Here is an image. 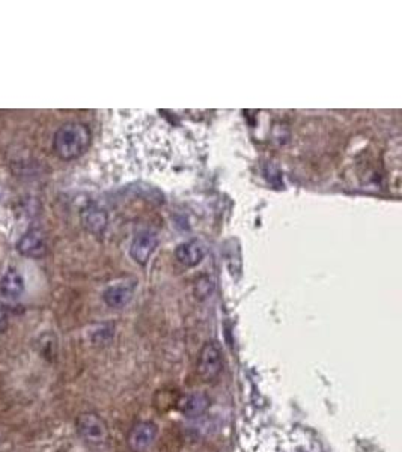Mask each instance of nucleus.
<instances>
[{
	"label": "nucleus",
	"mask_w": 402,
	"mask_h": 452,
	"mask_svg": "<svg viewBox=\"0 0 402 452\" xmlns=\"http://www.w3.org/2000/svg\"><path fill=\"white\" fill-rule=\"evenodd\" d=\"M91 144V130L84 123H67L57 128L53 151L59 159L74 160L84 156Z\"/></svg>",
	"instance_id": "nucleus-1"
},
{
	"label": "nucleus",
	"mask_w": 402,
	"mask_h": 452,
	"mask_svg": "<svg viewBox=\"0 0 402 452\" xmlns=\"http://www.w3.org/2000/svg\"><path fill=\"white\" fill-rule=\"evenodd\" d=\"M76 428L79 436L84 439L86 443L93 446L105 443V440L109 437L108 424L104 422L101 416L92 412L79 414V418L76 419Z\"/></svg>",
	"instance_id": "nucleus-2"
},
{
	"label": "nucleus",
	"mask_w": 402,
	"mask_h": 452,
	"mask_svg": "<svg viewBox=\"0 0 402 452\" xmlns=\"http://www.w3.org/2000/svg\"><path fill=\"white\" fill-rule=\"evenodd\" d=\"M197 375L209 383L220 375L223 368V358L222 351L214 342H205L204 347L200 349L197 356Z\"/></svg>",
	"instance_id": "nucleus-3"
},
{
	"label": "nucleus",
	"mask_w": 402,
	"mask_h": 452,
	"mask_svg": "<svg viewBox=\"0 0 402 452\" xmlns=\"http://www.w3.org/2000/svg\"><path fill=\"white\" fill-rule=\"evenodd\" d=\"M157 434L159 428L154 422H137L127 436V445L132 452H147L156 442Z\"/></svg>",
	"instance_id": "nucleus-4"
},
{
	"label": "nucleus",
	"mask_w": 402,
	"mask_h": 452,
	"mask_svg": "<svg viewBox=\"0 0 402 452\" xmlns=\"http://www.w3.org/2000/svg\"><path fill=\"white\" fill-rule=\"evenodd\" d=\"M159 246V237L152 231L139 232L130 246V255L137 264L145 266Z\"/></svg>",
	"instance_id": "nucleus-5"
},
{
	"label": "nucleus",
	"mask_w": 402,
	"mask_h": 452,
	"mask_svg": "<svg viewBox=\"0 0 402 452\" xmlns=\"http://www.w3.org/2000/svg\"><path fill=\"white\" fill-rule=\"evenodd\" d=\"M134 290H136L134 281L117 282L115 285H110V287L104 291L103 299L108 306H110L113 309H121L132 302L133 295H134Z\"/></svg>",
	"instance_id": "nucleus-6"
},
{
	"label": "nucleus",
	"mask_w": 402,
	"mask_h": 452,
	"mask_svg": "<svg viewBox=\"0 0 402 452\" xmlns=\"http://www.w3.org/2000/svg\"><path fill=\"white\" fill-rule=\"evenodd\" d=\"M17 251L28 258H41L47 254L45 237L40 230H30L17 243Z\"/></svg>",
	"instance_id": "nucleus-7"
},
{
	"label": "nucleus",
	"mask_w": 402,
	"mask_h": 452,
	"mask_svg": "<svg viewBox=\"0 0 402 452\" xmlns=\"http://www.w3.org/2000/svg\"><path fill=\"white\" fill-rule=\"evenodd\" d=\"M23 293H25V279L17 270H8L0 281V295L8 300H16Z\"/></svg>",
	"instance_id": "nucleus-8"
},
{
	"label": "nucleus",
	"mask_w": 402,
	"mask_h": 452,
	"mask_svg": "<svg viewBox=\"0 0 402 452\" xmlns=\"http://www.w3.org/2000/svg\"><path fill=\"white\" fill-rule=\"evenodd\" d=\"M204 254H205L204 247L200 246V243H197L195 240L180 244L178 247H176V251H175L176 259H178L180 263L183 266H185V267L197 266L200 261H202Z\"/></svg>",
	"instance_id": "nucleus-9"
},
{
	"label": "nucleus",
	"mask_w": 402,
	"mask_h": 452,
	"mask_svg": "<svg viewBox=\"0 0 402 452\" xmlns=\"http://www.w3.org/2000/svg\"><path fill=\"white\" fill-rule=\"evenodd\" d=\"M209 407V400L208 397L204 394V392H192L188 394L183 402V413L187 416V418L195 419L202 416Z\"/></svg>",
	"instance_id": "nucleus-10"
},
{
	"label": "nucleus",
	"mask_w": 402,
	"mask_h": 452,
	"mask_svg": "<svg viewBox=\"0 0 402 452\" xmlns=\"http://www.w3.org/2000/svg\"><path fill=\"white\" fill-rule=\"evenodd\" d=\"M81 219H84V225L86 228L93 234H101L105 228V225H108V214L104 213V210L93 205L84 211Z\"/></svg>",
	"instance_id": "nucleus-11"
},
{
	"label": "nucleus",
	"mask_w": 402,
	"mask_h": 452,
	"mask_svg": "<svg viewBox=\"0 0 402 452\" xmlns=\"http://www.w3.org/2000/svg\"><path fill=\"white\" fill-rule=\"evenodd\" d=\"M267 180L271 186H275L276 188H282L283 187V181H282V174L279 171V168L276 164L273 163H268L265 166V171H264Z\"/></svg>",
	"instance_id": "nucleus-12"
},
{
	"label": "nucleus",
	"mask_w": 402,
	"mask_h": 452,
	"mask_svg": "<svg viewBox=\"0 0 402 452\" xmlns=\"http://www.w3.org/2000/svg\"><path fill=\"white\" fill-rule=\"evenodd\" d=\"M196 283H197L196 285V295L199 297V299H204V297L209 295V293L212 290V282L208 278L205 279V285H204L202 279H199Z\"/></svg>",
	"instance_id": "nucleus-13"
},
{
	"label": "nucleus",
	"mask_w": 402,
	"mask_h": 452,
	"mask_svg": "<svg viewBox=\"0 0 402 452\" xmlns=\"http://www.w3.org/2000/svg\"><path fill=\"white\" fill-rule=\"evenodd\" d=\"M8 326H9V315L4 307H0V333L6 332Z\"/></svg>",
	"instance_id": "nucleus-14"
},
{
	"label": "nucleus",
	"mask_w": 402,
	"mask_h": 452,
	"mask_svg": "<svg viewBox=\"0 0 402 452\" xmlns=\"http://www.w3.org/2000/svg\"><path fill=\"white\" fill-rule=\"evenodd\" d=\"M0 198H2V190H0Z\"/></svg>",
	"instance_id": "nucleus-15"
}]
</instances>
